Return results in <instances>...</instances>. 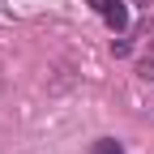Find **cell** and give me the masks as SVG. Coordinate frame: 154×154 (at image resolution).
Returning <instances> with one entry per match:
<instances>
[{
  "instance_id": "cell-1",
  "label": "cell",
  "mask_w": 154,
  "mask_h": 154,
  "mask_svg": "<svg viewBox=\"0 0 154 154\" xmlns=\"http://www.w3.org/2000/svg\"><path fill=\"white\" fill-rule=\"evenodd\" d=\"M90 9L107 22L111 34H124L128 30V5H124V0H90Z\"/></svg>"
},
{
  "instance_id": "cell-2",
  "label": "cell",
  "mask_w": 154,
  "mask_h": 154,
  "mask_svg": "<svg viewBox=\"0 0 154 154\" xmlns=\"http://www.w3.org/2000/svg\"><path fill=\"white\" fill-rule=\"evenodd\" d=\"M90 154H124V146L116 141V137H99V141L90 146Z\"/></svg>"
},
{
  "instance_id": "cell-3",
  "label": "cell",
  "mask_w": 154,
  "mask_h": 154,
  "mask_svg": "<svg viewBox=\"0 0 154 154\" xmlns=\"http://www.w3.org/2000/svg\"><path fill=\"white\" fill-rule=\"evenodd\" d=\"M141 77H150V82H154V43H150V51L141 56Z\"/></svg>"
}]
</instances>
